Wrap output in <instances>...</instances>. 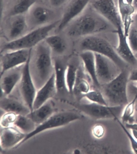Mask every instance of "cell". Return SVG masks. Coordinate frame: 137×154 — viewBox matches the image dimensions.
<instances>
[{
    "label": "cell",
    "mask_w": 137,
    "mask_h": 154,
    "mask_svg": "<svg viewBox=\"0 0 137 154\" xmlns=\"http://www.w3.org/2000/svg\"><path fill=\"white\" fill-rule=\"evenodd\" d=\"M31 57V55L28 60L23 65L22 77L19 84L20 93L23 102L32 112L37 89L33 80L30 69Z\"/></svg>",
    "instance_id": "9c48e42d"
},
{
    "label": "cell",
    "mask_w": 137,
    "mask_h": 154,
    "mask_svg": "<svg viewBox=\"0 0 137 154\" xmlns=\"http://www.w3.org/2000/svg\"><path fill=\"white\" fill-rule=\"evenodd\" d=\"M126 2L129 4L133 5V2H134V0H126Z\"/></svg>",
    "instance_id": "b9f144b4"
},
{
    "label": "cell",
    "mask_w": 137,
    "mask_h": 154,
    "mask_svg": "<svg viewBox=\"0 0 137 154\" xmlns=\"http://www.w3.org/2000/svg\"><path fill=\"white\" fill-rule=\"evenodd\" d=\"M44 41L52 52L57 54H62L66 50V45L65 41L61 37L58 35H48Z\"/></svg>",
    "instance_id": "cb8c5ba5"
},
{
    "label": "cell",
    "mask_w": 137,
    "mask_h": 154,
    "mask_svg": "<svg viewBox=\"0 0 137 154\" xmlns=\"http://www.w3.org/2000/svg\"><path fill=\"white\" fill-rule=\"evenodd\" d=\"M129 80L131 82H137V68L132 70L129 74Z\"/></svg>",
    "instance_id": "d590c367"
},
{
    "label": "cell",
    "mask_w": 137,
    "mask_h": 154,
    "mask_svg": "<svg viewBox=\"0 0 137 154\" xmlns=\"http://www.w3.org/2000/svg\"><path fill=\"white\" fill-rule=\"evenodd\" d=\"M78 70L77 67L73 64H68L66 66L65 72V82L67 91L72 94L75 89L77 78Z\"/></svg>",
    "instance_id": "d4e9b609"
},
{
    "label": "cell",
    "mask_w": 137,
    "mask_h": 154,
    "mask_svg": "<svg viewBox=\"0 0 137 154\" xmlns=\"http://www.w3.org/2000/svg\"><path fill=\"white\" fill-rule=\"evenodd\" d=\"M51 6L54 8H59L64 5L68 0H48Z\"/></svg>",
    "instance_id": "e575fe53"
},
{
    "label": "cell",
    "mask_w": 137,
    "mask_h": 154,
    "mask_svg": "<svg viewBox=\"0 0 137 154\" xmlns=\"http://www.w3.org/2000/svg\"><path fill=\"white\" fill-rule=\"evenodd\" d=\"M135 55L136 58V59H137V53L136 54H135Z\"/></svg>",
    "instance_id": "ee69618b"
},
{
    "label": "cell",
    "mask_w": 137,
    "mask_h": 154,
    "mask_svg": "<svg viewBox=\"0 0 137 154\" xmlns=\"http://www.w3.org/2000/svg\"><path fill=\"white\" fill-rule=\"evenodd\" d=\"M5 96L1 99L0 107L5 112H13L17 115L27 116L32 111L25 104L15 98Z\"/></svg>",
    "instance_id": "d6986e66"
},
{
    "label": "cell",
    "mask_w": 137,
    "mask_h": 154,
    "mask_svg": "<svg viewBox=\"0 0 137 154\" xmlns=\"http://www.w3.org/2000/svg\"><path fill=\"white\" fill-rule=\"evenodd\" d=\"M109 23L96 13H87L80 15L70 24L68 34L70 37H85L106 30Z\"/></svg>",
    "instance_id": "7a4b0ae2"
},
{
    "label": "cell",
    "mask_w": 137,
    "mask_h": 154,
    "mask_svg": "<svg viewBox=\"0 0 137 154\" xmlns=\"http://www.w3.org/2000/svg\"><path fill=\"white\" fill-rule=\"evenodd\" d=\"M133 5L134 6V8H135L136 10L137 9V0H134L133 3Z\"/></svg>",
    "instance_id": "60d3db41"
},
{
    "label": "cell",
    "mask_w": 137,
    "mask_h": 154,
    "mask_svg": "<svg viewBox=\"0 0 137 154\" xmlns=\"http://www.w3.org/2000/svg\"><path fill=\"white\" fill-rule=\"evenodd\" d=\"M54 74L55 83L57 91L66 89L65 82V72L66 66L59 61H55L54 63Z\"/></svg>",
    "instance_id": "4316f807"
},
{
    "label": "cell",
    "mask_w": 137,
    "mask_h": 154,
    "mask_svg": "<svg viewBox=\"0 0 137 154\" xmlns=\"http://www.w3.org/2000/svg\"><path fill=\"white\" fill-rule=\"evenodd\" d=\"M114 32L117 33L118 36V44L115 48L117 53L127 64L135 65L137 63V59L130 47L127 36L125 34L123 28L119 27Z\"/></svg>",
    "instance_id": "9a60e30c"
},
{
    "label": "cell",
    "mask_w": 137,
    "mask_h": 154,
    "mask_svg": "<svg viewBox=\"0 0 137 154\" xmlns=\"http://www.w3.org/2000/svg\"><path fill=\"white\" fill-rule=\"evenodd\" d=\"M137 100L134 98L124 107L121 114V122L123 123H131L133 120L135 111V105Z\"/></svg>",
    "instance_id": "83f0119b"
},
{
    "label": "cell",
    "mask_w": 137,
    "mask_h": 154,
    "mask_svg": "<svg viewBox=\"0 0 137 154\" xmlns=\"http://www.w3.org/2000/svg\"><path fill=\"white\" fill-rule=\"evenodd\" d=\"M74 154H79L81 153V150L79 149H77L74 150Z\"/></svg>",
    "instance_id": "ab89813d"
},
{
    "label": "cell",
    "mask_w": 137,
    "mask_h": 154,
    "mask_svg": "<svg viewBox=\"0 0 137 154\" xmlns=\"http://www.w3.org/2000/svg\"><path fill=\"white\" fill-rule=\"evenodd\" d=\"M92 8L116 29L119 27H123L118 8L114 0H95L92 4Z\"/></svg>",
    "instance_id": "30bf717a"
},
{
    "label": "cell",
    "mask_w": 137,
    "mask_h": 154,
    "mask_svg": "<svg viewBox=\"0 0 137 154\" xmlns=\"http://www.w3.org/2000/svg\"><path fill=\"white\" fill-rule=\"evenodd\" d=\"M81 112L95 120L114 119L122 114L124 106H105L91 102L74 105Z\"/></svg>",
    "instance_id": "52a82bcc"
},
{
    "label": "cell",
    "mask_w": 137,
    "mask_h": 154,
    "mask_svg": "<svg viewBox=\"0 0 137 154\" xmlns=\"http://www.w3.org/2000/svg\"><path fill=\"white\" fill-rule=\"evenodd\" d=\"M83 116L77 112L68 111L54 113L47 120L37 126L33 132L26 135L20 145L25 142L44 131L65 126L77 120L83 119Z\"/></svg>",
    "instance_id": "8992f818"
},
{
    "label": "cell",
    "mask_w": 137,
    "mask_h": 154,
    "mask_svg": "<svg viewBox=\"0 0 137 154\" xmlns=\"http://www.w3.org/2000/svg\"><path fill=\"white\" fill-rule=\"evenodd\" d=\"M82 97L85 98L91 102L109 106L103 94L97 90H90L87 94L82 95Z\"/></svg>",
    "instance_id": "f1b7e54d"
},
{
    "label": "cell",
    "mask_w": 137,
    "mask_h": 154,
    "mask_svg": "<svg viewBox=\"0 0 137 154\" xmlns=\"http://www.w3.org/2000/svg\"><path fill=\"white\" fill-rule=\"evenodd\" d=\"M81 48L83 51H91L108 57L120 69L125 68L127 64L119 57L110 43L102 37L95 35L84 37L81 42Z\"/></svg>",
    "instance_id": "5b68a950"
},
{
    "label": "cell",
    "mask_w": 137,
    "mask_h": 154,
    "mask_svg": "<svg viewBox=\"0 0 137 154\" xmlns=\"http://www.w3.org/2000/svg\"><path fill=\"white\" fill-rule=\"evenodd\" d=\"M90 0H71L64 9L61 19L57 26V31L60 32L72 21L83 14Z\"/></svg>",
    "instance_id": "7c38bea8"
},
{
    "label": "cell",
    "mask_w": 137,
    "mask_h": 154,
    "mask_svg": "<svg viewBox=\"0 0 137 154\" xmlns=\"http://www.w3.org/2000/svg\"><path fill=\"white\" fill-rule=\"evenodd\" d=\"M131 133H132V135L133 136V137L136 138V139L137 140V131L134 130H131Z\"/></svg>",
    "instance_id": "f35d334b"
},
{
    "label": "cell",
    "mask_w": 137,
    "mask_h": 154,
    "mask_svg": "<svg viewBox=\"0 0 137 154\" xmlns=\"http://www.w3.org/2000/svg\"><path fill=\"white\" fill-rule=\"evenodd\" d=\"M135 15L136 18H137V9L136 11V13L135 14Z\"/></svg>",
    "instance_id": "7bdbcfd3"
},
{
    "label": "cell",
    "mask_w": 137,
    "mask_h": 154,
    "mask_svg": "<svg viewBox=\"0 0 137 154\" xmlns=\"http://www.w3.org/2000/svg\"><path fill=\"white\" fill-rule=\"evenodd\" d=\"M54 106L52 101L49 100L39 108L33 110L27 115L37 126L41 125L54 114Z\"/></svg>",
    "instance_id": "7402d4cb"
},
{
    "label": "cell",
    "mask_w": 137,
    "mask_h": 154,
    "mask_svg": "<svg viewBox=\"0 0 137 154\" xmlns=\"http://www.w3.org/2000/svg\"><path fill=\"white\" fill-rule=\"evenodd\" d=\"M52 52L44 40L35 47L33 57L31 54L30 69L38 89L43 86L54 73Z\"/></svg>",
    "instance_id": "6da1fadb"
},
{
    "label": "cell",
    "mask_w": 137,
    "mask_h": 154,
    "mask_svg": "<svg viewBox=\"0 0 137 154\" xmlns=\"http://www.w3.org/2000/svg\"><path fill=\"white\" fill-rule=\"evenodd\" d=\"M133 83V85L132 86L133 87V88L135 89V96L133 98L135 99V100H137V82H132Z\"/></svg>",
    "instance_id": "74e56055"
},
{
    "label": "cell",
    "mask_w": 137,
    "mask_h": 154,
    "mask_svg": "<svg viewBox=\"0 0 137 154\" xmlns=\"http://www.w3.org/2000/svg\"><path fill=\"white\" fill-rule=\"evenodd\" d=\"M59 20L51 23L38 28L32 30L16 40L4 44L1 53L20 49H30L44 41L50 32L58 26Z\"/></svg>",
    "instance_id": "3957f363"
},
{
    "label": "cell",
    "mask_w": 137,
    "mask_h": 154,
    "mask_svg": "<svg viewBox=\"0 0 137 154\" xmlns=\"http://www.w3.org/2000/svg\"><path fill=\"white\" fill-rule=\"evenodd\" d=\"M129 74L122 70L113 80L103 85L102 94L109 106H125L128 103L127 85Z\"/></svg>",
    "instance_id": "277c9868"
},
{
    "label": "cell",
    "mask_w": 137,
    "mask_h": 154,
    "mask_svg": "<svg viewBox=\"0 0 137 154\" xmlns=\"http://www.w3.org/2000/svg\"><path fill=\"white\" fill-rule=\"evenodd\" d=\"M92 133L95 138L100 139L104 137L105 129L102 125H96L93 127L92 129Z\"/></svg>",
    "instance_id": "836d02e7"
},
{
    "label": "cell",
    "mask_w": 137,
    "mask_h": 154,
    "mask_svg": "<svg viewBox=\"0 0 137 154\" xmlns=\"http://www.w3.org/2000/svg\"><path fill=\"white\" fill-rule=\"evenodd\" d=\"M84 70L90 77L93 85L97 88L101 87L96 74L95 53L91 51H83L80 55Z\"/></svg>",
    "instance_id": "ffe728a7"
},
{
    "label": "cell",
    "mask_w": 137,
    "mask_h": 154,
    "mask_svg": "<svg viewBox=\"0 0 137 154\" xmlns=\"http://www.w3.org/2000/svg\"><path fill=\"white\" fill-rule=\"evenodd\" d=\"M14 126L26 135L33 132L37 127L34 123L27 116L17 115Z\"/></svg>",
    "instance_id": "484cf974"
},
{
    "label": "cell",
    "mask_w": 137,
    "mask_h": 154,
    "mask_svg": "<svg viewBox=\"0 0 137 154\" xmlns=\"http://www.w3.org/2000/svg\"><path fill=\"white\" fill-rule=\"evenodd\" d=\"M26 134L15 126L2 128L0 134L1 147L3 149H9L20 145Z\"/></svg>",
    "instance_id": "5bb4252c"
},
{
    "label": "cell",
    "mask_w": 137,
    "mask_h": 154,
    "mask_svg": "<svg viewBox=\"0 0 137 154\" xmlns=\"http://www.w3.org/2000/svg\"><path fill=\"white\" fill-rule=\"evenodd\" d=\"M130 47L135 54L137 53V29L131 27L127 36Z\"/></svg>",
    "instance_id": "4dcf8cb0"
},
{
    "label": "cell",
    "mask_w": 137,
    "mask_h": 154,
    "mask_svg": "<svg viewBox=\"0 0 137 154\" xmlns=\"http://www.w3.org/2000/svg\"><path fill=\"white\" fill-rule=\"evenodd\" d=\"M126 127L127 128L130 130H134L137 131V123H126Z\"/></svg>",
    "instance_id": "8d00e7d4"
},
{
    "label": "cell",
    "mask_w": 137,
    "mask_h": 154,
    "mask_svg": "<svg viewBox=\"0 0 137 154\" xmlns=\"http://www.w3.org/2000/svg\"><path fill=\"white\" fill-rule=\"evenodd\" d=\"M38 0H15L9 11V15H26L32 7L35 5Z\"/></svg>",
    "instance_id": "603a6c76"
},
{
    "label": "cell",
    "mask_w": 137,
    "mask_h": 154,
    "mask_svg": "<svg viewBox=\"0 0 137 154\" xmlns=\"http://www.w3.org/2000/svg\"><path fill=\"white\" fill-rule=\"evenodd\" d=\"M96 74L100 84H107L113 80L121 72L116 63L105 56L95 53Z\"/></svg>",
    "instance_id": "ba28073f"
},
{
    "label": "cell",
    "mask_w": 137,
    "mask_h": 154,
    "mask_svg": "<svg viewBox=\"0 0 137 154\" xmlns=\"http://www.w3.org/2000/svg\"><path fill=\"white\" fill-rule=\"evenodd\" d=\"M17 115L13 112H5L1 119V127L7 128L14 126V123L17 118Z\"/></svg>",
    "instance_id": "f546056e"
},
{
    "label": "cell",
    "mask_w": 137,
    "mask_h": 154,
    "mask_svg": "<svg viewBox=\"0 0 137 154\" xmlns=\"http://www.w3.org/2000/svg\"><path fill=\"white\" fill-rule=\"evenodd\" d=\"M23 66L11 69L1 76V88L5 96H9L21 81Z\"/></svg>",
    "instance_id": "2e32d148"
},
{
    "label": "cell",
    "mask_w": 137,
    "mask_h": 154,
    "mask_svg": "<svg viewBox=\"0 0 137 154\" xmlns=\"http://www.w3.org/2000/svg\"><path fill=\"white\" fill-rule=\"evenodd\" d=\"M118 10L122 22L123 28L125 34L128 35L132 27L133 17L136 10L133 5L129 4L126 0H117Z\"/></svg>",
    "instance_id": "ac0fdd59"
},
{
    "label": "cell",
    "mask_w": 137,
    "mask_h": 154,
    "mask_svg": "<svg viewBox=\"0 0 137 154\" xmlns=\"http://www.w3.org/2000/svg\"><path fill=\"white\" fill-rule=\"evenodd\" d=\"M53 12L51 9L40 5H34L26 15L29 28L35 29L51 23Z\"/></svg>",
    "instance_id": "4fadbf2b"
},
{
    "label": "cell",
    "mask_w": 137,
    "mask_h": 154,
    "mask_svg": "<svg viewBox=\"0 0 137 154\" xmlns=\"http://www.w3.org/2000/svg\"><path fill=\"white\" fill-rule=\"evenodd\" d=\"M32 50H17L2 53L1 76L8 70L24 65L31 56Z\"/></svg>",
    "instance_id": "8fae6325"
},
{
    "label": "cell",
    "mask_w": 137,
    "mask_h": 154,
    "mask_svg": "<svg viewBox=\"0 0 137 154\" xmlns=\"http://www.w3.org/2000/svg\"><path fill=\"white\" fill-rule=\"evenodd\" d=\"M56 92L57 90L54 72L45 84L37 90L33 102V110L39 108L50 100Z\"/></svg>",
    "instance_id": "e0dca14e"
},
{
    "label": "cell",
    "mask_w": 137,
    "mask_h": 154,
    "mask_svg": "<svg viewBox=\"0 0 137 154\" xmlns=\"http://www.w3.org/2000/svg\"><path fill=\"white\" fill-rule=\"evenodd\" d=\"M75 89L81 94V95L87 94L90 91V85L86 80L82 78H77Z\"/></svg>",
    "instance_id": "1f68e13d"
},
{
    "label": "cell",
    "mask_w": 137,
    "mask_h": 154,
    "mask_svg": "<svg viewBox=\"0 0 137 154\" xmlns=\"http://www.w3.org/2000/svg\"><path fill=\"white\" fill-rule=\"evenodd\" d=\"M13 18L9 32L10 41L16 40L24 35L29 29L26 15H17Z\"/></svg>",
    "instance_id": "44dd1931"
},
{
    "label": "cell",
    "mask_w": 137,
    "mask_h": 154,
    "mask_svg": "<svg viewBox=\"0 0 137 154\" xmlns=\"http://www.w3.org/2000/svg\"><path fill=\"white\" fill-rule=\"evenodd\" d=\"M115 120H117V122L118 123L119 125H120V126L122 128L123 130L124 131L126 135H127V137H128L130 143L131 147H132V150H133V152H134L135 154H137V140L133 137L132 133H130L129 131L127 130V128L126 127V126L124 125L121 122V121H120V120H119L118 118H117Z\"/></svg>",
    "instance_id": "d6a6232c"
}]
</instances>
